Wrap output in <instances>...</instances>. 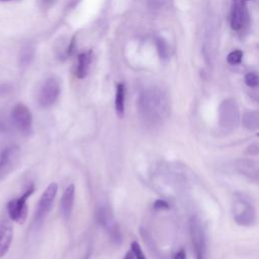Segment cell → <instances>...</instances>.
Segmentation results:
<instances>
[{"mask_svg":"<svg viewBox=\"0 0 259 259\" xmlns=\"http://www.w3.org/2000/svg\"><path fill=\"white\" fill-rule=\"evenodd\" d=\"M11 122L13 126L23 136L32 134V114L23 103H17L11 110Z\"/></svg>","mask_w":259,"mask_h":259,"instance_id":"52a82bcc","label":"cell"},{"mask_svg":"<svg viewBox=\"0 0 259 259\" xmlns=\"http://www.w3.org/2000/svg\"><path fill=\"white\" fill-rule=\"evenodd\" d=\"M123 259H134V255H133V253H132V251L130 252H126V254L124 255V257H123Z\"/></svg>","mask_w":259,"mask_h":259,"instance_id":"83f0119b","label":"cell"},{"mask_svg":"<svg viewBox=\"0 0 259 259\" xmlns=\"http://www.w3.org/2000/svg\"><path fill=\"white\" fill-rule=\"evenodd\" d=\"M236 170L248 180L257 183L259 180V165L250 158H240L235 161Z\"/></svg>","mask_w":259,"mask_h":259,"instance_id":"7c38bea8","label":"cell"},{"mask_svg":"<svg viewBox=\"0 0 259 259\" xmlns=\"http://www.w3.org/2000/svg\"><path fill=\"white\" fill-rule=\"evenodd\" d=\"M173 259H186V254L185 251L183 249H181L180 251H178L174 256Z\"/></svg>","mask_w":259,"mask_h":259,"instance_id":"4316f807","label":"cell"},{"mask_svg":"<svg viewBox=\"0 0 259 259\" xmlns=\"http://www.w3.org/2000/svg\"><path fill=\"white\" fill-rule=\"evenodd\" d=\"M34 192V185L30 184L18 197L10 199L6 204L8 218L15 223L23 224L27 215V200Z\"/></svg>","mask_w":259,"mask_h":259,"instance_id":"8992f818","label":"cell"},{"mask_svg":"<svg viewBox=\"0 0 259 259\" xmlns=\"http://www.w3.org/2000/svg\"><path fill=\"white\" fill-rule=\"evenodd\" d=\"M232 214L237 225L252 227L257 222L256 207L253 201L244 193L237 192L232 202Z\"/></svg>","mask_w":259,"mask_h":259,"instance_id":"7a4b0ae2","label":"cell"},{"mask_svg":"<svg viewBox=\"0 0 259 259\" xmlns=\"http://www.w3.org/2000/svg\"><path fill=\"white\" fill-rule=\"evenodd\" d=\"M246 154H248L250 156H258V154H259L258 143H253V144L249 145L246 149Z\"/></svg>","mask_w":259,"mask_h":259,"instance_id":"cb8c5ba5","label":"cell"},{"mask_svg":"<svg viewBox=\"0 0 259 259\" xmlns=\"http://www.w3.org/2000/svg\"><path fill=\"white\" fill-rule=\"evenodd\" d=\"M189 235L195 259H207L206 235L200 219L192 215L188 222Z\"/></svg>","mask_w":259,"mask_h":259,"instance_id":"277c9868","label":"cell"},{"mask_svg":"<svg viewBox=\"0 0 259 259\" xmlns=\"http://www.w3.org/2000/svg\"><path fill=\"white\" fill-rule=\"evenodd\" d=\"M10 86L8 84H0V96H5L9 93Z\"/></svg>","mask_w":259,"mask_h":259,"instance_id":"484cf974","label":"cell"},{"mask_svg":"<svg viewBox=\"0 0 259 259\" xmlns=\"http://www.w3.org/2000/svg\"><path fill=\"white\" fill-rule=\"evenodd\" d=\"M242 59H243V52L241 50H234L227 57L228 63L234 66L239 65L242 62Z\"/></svg>","mask_w":259,"mask_h":259,"instance_id":"ffe728a7","label":"cell"},{"mask_svg":"<svg viewBox=\"0 0 259 259\" xmlns=\"http://www.w3.org/2000/svg\"><path fill=\"white\" fill-rule=\"evenodd\" d=\"M154 207L156 209H168L169 208V204L166 200L163 199H158L154 202Z\"/></svg>","mask_w":259,"mask_h":259,"instance_id":"d4e9b609","label":"cell"},{"mask_svg":"<svg viewBox=\"0 0 259 259\" xmlns=\"http://www.w3.org/2000/svg\"><path fill=\"white\" fill-rule=\"evenodd\" d=\"M243 126L248 131H257L259 127V113L257 110L246 111L242 117Z\"/></svg>","mask_w":259,"mask_h":259,"instance_id":"e0dca14e","label":"cell"},{"mask_svg":"<svg viewBox=\"0 0 259 259\" xmlns=\"http://www.w3.org/2000/svg\"><path fill=\"white\" fill-rule=\"evenodd\" d=\"M13 238V227L9 218H4L0 223V258L9 251Z\"/></svg>","mask_w":259,"mask_h":259,"instance_id":"4fadbf2b","label":"cell"},{"mask_svg":"<svg viewBox=\"0 0 259 259\" xmlns=\"http://www.w3.org/2000/svg\"><path fill=\"white\" fill-rule=\"evenodd\" d=\"M124 102H125V87L123 83H118L116 85L114 107L116 115L121 118L124 115Z\"/></svg>","mask_w":259,"mask_h":259,"instance_id":"2e32d148","label":"cell"},{"mask_svg":"<svg viewBox=\"0 0 259 259\" xmlns=\"http://www.w3.org/2000/svg\"><path fill=\"white\" fill-rule=\"evenodd\" d=\"M75 199V185L70 184L63 192L61 198V213L65 221H68L71 217Z\"/></svg>","mask_w":259,"mask_h":259,"instance_id":"5bb4252c","label":"cell"},{"mask_svg":"<svg viewBox=\"0 0 259 259\" xmlns=\"http://www.w3.org/2000/svg\"><path fill=\"white\" fill-rule=\"evenodd\" d=\"M95 220L97 224L108 234L110 239L118 244L121 241V234L117 222L114 219L111 207L107 204L98 205L95 211Z\"/></svg>","mask_w":259,"mask_h":259,"instance_id":"5b68a950","label":"cell"},{"mask_svg":"<svg viewBox=\"0 0 259 259\" xmlns=\"http://www.w3.org/2000/svg\"><path fill=\"white\" fill-rule=\"evenodd\" d=\"M156 45H157V51L162 60H168L170 58V47L167 44V41L161 37L156 39Z\"/></svg>","mask_w":259,"mask_h":259,"instance_id":"d6986e66","label":"cell"},{"mask_svg":"<svg viewBox=\"0 0 259 259\" xmlns=\"http://www.w3.org/2000/svg\"><path fill=\"white\" fill-rule=\"evenodd\" d=\"M91 62H92V51H86L79 54L77 59V68H76V76L79 79H83L88 75Z\"/></svg>","mask_w":259,"mask_h":259,"instance_id":"9a60e30c","label":"cell"},{"mask_svg":"<svg viewBox=\"0 0 259 259\" xmlns=\"http://www.w3.org/2000/svg\"><path fill=\"white\" fill-rule=\"evenodd\" d=\"M34 56V49L30 45L24 46L19 54V64L22 67H25L29 65L33 59Z\"/></svg>","mask_w":259,"mask_h":259,"instance_id":"ac0fdd59","label":"cell"},{"mask_svg":"<svg viewBox=\"0 0 259 259\" xmlns=\"http://www.w3.org/2000/svg\"><path fill=\"white\" fill-rule=\"evenodd\" d=\"M240 112L236 101L232 98L225 99L219 107V125L225 134L233 133L239 125Z\"/></svg>","mask_w":259,"mask_h":259,"instance_id":"3957f363","label":"cell"},{"mask_svg":"<svg viewBox=\"0 0 259 259\" xmlns=\"http://www.w3.org/2000/svg\"><path fill=\"white\" fill-rule=\"evenodd\" d=\"M138 110L145 125L156 127L164 123L171 110L168 94L159 87H149L141 92Z\"/></svg>","mask_w":259,"mask_h":259,"instance_id":"6da1fadb","label":"cell"},{"mask_svg":"<svg viewBox=\"0 0 259 259\" xmlns=\"http://www.w3.org/2000/svg\"><path fill=\"white\" fill-rule=\"evenodd\" d=\"M249 20L247 0H233L231 8V27L236 30H242Z\"/></svg>","mask_w":259,"mask_h":259,"instance_id":"30bf717a","label":"cell"},{"mask_svg":"<svg viewBox=\"0 0 259 259\" xmlns=\"http://www.w3.org/2000/svg\"><path fill=\"white\" fill-rule=\"evenodd\" d=\"M258 75L255 72H249L245 75V83L251 88H256L258 86Z\"/></svg>","mask_w":259,"mask_h":259,"instance_id":"44dd1931","label":"cell"},{"mask_svg":"<svg viewBox=\"0 0 259 259\" xmlns=\"http://www.w3.org/2000/svg\"><path fill=\"white\" fill-rule=\"evenodd\" d=\"M57 191H58V185L56 182H52L47 186L41 196L39 197V200L36 205V209L33 218L34 224H40L45 220L47 214L50 212L53 206L55 197L57 195Z\"/></svg>","mask_w":259,"mask_h":259,"instance_id":"9c48e42d","label":"cell"},{"mask_svg":"<svg viewBox=\"0 0 259 259\" xmlns=\"http://www.w3.org/2000/svg\"><path fill=\"white\" fill-rule=\"evenodd\" d=\"M8 120L6 118V115L3 114V112L0 111V134H4L7 133L9 130L8 126Z\"/></svg>","mask_w":259,"mask_h":259,"instance_id":"603a6c76","label":"cell"},{"mask_svg":"<svg viewBox=\"0 0 259 259\" xmlns=\"http://www.w3.org/2000/svg\"><path fill=\"white\" fill-rule=\"evenodd\" d=\"M60 92H61L60 81L56 77L48 78L39 89L38 96H37L38 104L42 108L51 107L59 98Z\"/></svg>","mask_w":259,"mask_h":259,"instance_id":"ba28073f","label":"cell"},{"mask_svg":"<svg viewBox=\"0 0 259 259\" xmlns=\"http://www.w3.org/2000/svg\"><path fill=\"white\" fill-rule=\"evenodd\" d=\"M131 247H132L131 251H132L133 255L136 257V259H147L146 256L144 255V252H143V250H142V248H141V246L139 245L138 242L134 241L132 243Z\"/></svg>","mask_w":259,"mask_h":259,"instance_id":"7402d4cb","label":"cell"},{"mask_svg":"<svg viewBox=\"0 0 259 259\" xmlns=\"http://www.w3.org/2000/svg\"><path fill=\"white\" fill-rule=\"evenodd\" d=\"M19 156V148L10 145L0 153V180L4 179L14 168Z\"/></svg>","mask_w":259,"mask_h":259,"instance_id":"8fae6325","label":"cell"}]
</instances>
